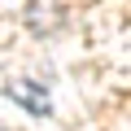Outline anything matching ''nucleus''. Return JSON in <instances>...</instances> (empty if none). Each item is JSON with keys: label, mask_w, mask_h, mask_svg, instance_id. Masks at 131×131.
Returning <instances> with one entry per match:
<instances>
[{"label": "nucleus", "mask_w": 131, "mask_h": 131, "mask_svg": "<svg viewBox=\"0 0 131 131\" xmlns=\"http://www.w3.org/2000/svg\"><path fill=\"white\" fill-rule=\"evenodd\" d=\"M5 92H9L18 105H26L35 118H48V114H52V105H48V92H44L39 83H31V79H18V83H9Z\"/></svg>", "instance_id": "obj_1"}]
</instances>
